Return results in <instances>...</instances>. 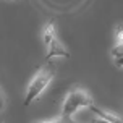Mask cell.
I'll use <instances>...</instances> for the list:
<instances>
[{"instance_id":"2","label":"cell","mask_w":123,"mask_h":123,"mask_svg":"<svg viewBox=\"0 0 123 123\" xmlns=\"http://www.w3.org/2000/svg\"><path fill=\"white\" fill-rule=\"evenodd\" d=\"M92 104L91 94L81 87H76L73 91L68 92L67 99L63 102V109H62V120H70L74 112L81 109V107H89Z\"/></svg>"},{"instance_id":"7","label":"cell","mask_w":123,"mask_h":123,"mask_svg":"<svg viewBox=\"0 0 123 123\" xmlns=\"http://www.w3.org/2000/svg\"><path fill=\"white\" fill-rule=\"evenodd\" d=\"M122 26H118L117 28V44H122Z\"/></svg>"},{"instance_id":"3","label":"cell","mask_w":123,"mask_h":123,"mask_svg":"<svg viewBox=\"0 0 123 123\" xmlns=\"http://www.w3.org/2000/svg\"><path fill=\"white\" fill-rule=\"evenodd\" d=\"M45 44L49 45V52H47V57H45L47 62H49L50 58H54V57H65V58H70V52L65 49V45L58 41V37H57L55 34L50 37Z\"/></svg>"},{"instance_id":"5","label":"cell","mask_w":123,"mask_h":123,"mask_svg":"<svg viewBox=\"0 0 123 123\" xmlns=\"http://www.w3.org/2000/svg\"><path fill=\"white\" fill-rule=\"evenodd\" d=\"M112 55H113V62H115L117 68H122V65H123V44H117L112 49Z\"/></svg>"},{"instance_id":"1","label":"cell","mask_w":123,"mask_h":123,"mask_svg":"<svg viewBox=\"0 0 123 123\" xmlns=\"http://www.w3.org/2000/svg\"><path fill=\"white\" fill-rule=\"evenodd\" d=\"M55 76V67L52 63H47L45 67H42L39 70V73L34 76V80L31 81L29 87H28V92H26V97H25V102L23 105L28 107L29 104H32V100H36L42 91L45 87L49 86V83L52 81V78Z\"/></svg>"},{"instance_id":"6","label":"cell","mask_w":123,"mask_h":123,"mask_svg":"<svg viewBox=\"0 0 123 123\" xmlns=\"http://www.w3.org/2000/svg\"><path fill=\"white\" fill-rule=\"evenodd\" d=\"M6 105V99H5V94H3V91L0 89V112L3 110V107Z\"/></svg>"},{"instance_id":"4","label":"cell","mask_w":123,"mask_h":123,"mask_svg":"<svg viewBox=\"0 0 123 123\" xmlns=\"http://www.w3.org/2000/svg\"><path fill=\"white\" fill-rule=\"evenodd\" d=\"M89 109H91L92 113H96L100 120H104V122H109V123H122V118L117 117V115H113V113H110V112H105L104 109H99V107H96L94 104L89 105Z\"/></svg>"}]
</instances>
